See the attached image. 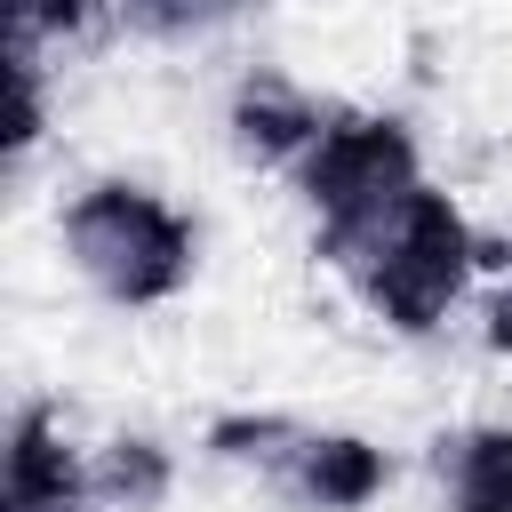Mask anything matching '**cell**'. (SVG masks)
Instances as JSON below:
<instances>
[{"mask_svg":"<svg viewBox=\"0 0 512 512\" xmlns=\"http://www.w3.org/2000/svg\"><path fill=\"white\" fill-rule=\"evenodd\" d=\"M0 512H88V504H0Z\"/></svg>","mask_w":512,"mask_h":512,"instance_id":"11","label":"cell"},{"mask_svg":"<svg viewBox=\"0 0 512 512\" xmlns=\"http://www.w3.org/2000/svg\"><path fill=\"white\" fill-rule=\"evenodd\" d=\"M448 512H512V424H464L432 440Z\"/></svg>","mask_w":512,"mask_h":512,"instance_id":"7","label":"cell"},{"mask_svg":"<svg viewBox=\"0 0 512 512\" xmlns=\"http://www.w3.org/2000/svg\"><path fill=\"white\" fill-rule=\"evenodd\" d=\"M304 440H312V432H304L296 416H272V408H264V416L240 408V416H216V424H208V456H216V464H248V472H264V480H288V464L304 456Z\"/></svg>","mask_w":512,"mask_h":512,"instance_id":"9","label":"cell"},{"mask_svg":"<svg viewBox=\"0 0 512 512\" xmlns=\"http://www.w3.org/2000/svg\"><path fill=\"white\" fill-rule=\"evenodd\" d=\"M88 496L96 504H120V512H152L168 496V448L144 440V432H120L88 456Z\"/></svg>","mask_w":512,"mask_h":512,"instance_id":"8","label":"cell"},{"mask_svg":"<svg viewBox=\"0 0 512 512\" xmlns=\"http://www.w3.org/2000/svg\"><path fill=\"white\" fill-rule=\"evenodd\" d=\"M488 344H496V352L512 360V280H504V288L488 296Z\"/></svg>","mask_w":512,"mask_h":512,"instance_id":"10","label":"cell"},{"mask_svg":"<svg viewBox=\"0 0 512 512\" xmlns=\"http://www.w3.org/2000/svg\"><path fill=\"white\" fill-rule=\"evenodd\" d=\"M384 480H392V456L376 440H360V432H312L280 488L296 504H312V512H360V504L384 496Z\"/></svg>","mask_w":512,"mask_h":512,"instance_id":"6","label":"cell"},{"mask_svg":"<svg viewBox=\"0 0 512 512\" xmlns=\"http://www.w3.org/2000/svg\"><path fill=\"white\" fill-rule=\"evenodd\" d=\"M416 184H424L416 136H408V120H392V112H328L320 144H312L304 168H296V192H304L320 240L384 216V208L408 200Z\"/></svg>","mask_w":512,"mask_h":512,"instance_id":"3","label":"cell"},{"mask_svg":"<svg viewBox=\"0 0 512 512\" xmlns=\"http://www.w3.org/2000/svg\"><path fill=\"white\" fill-rule=\"evenodd\" d=\"M64 248L80 264V280L112 304H168L192 280L200 232L176 200H160L152 184L104 176L64 208Z\"/></svg>","mask_w":512,"mask_h":512,"instance_id":"2","label":"cell"},{"mask_svg":"<svg viewBox=\"0 0 512 512\" xmlns=\"http://www.w3.org/2000/svg\"><path fill=\"white\" fill-rule=\"evenodd\" d=\"M320 256L368 296L376 320H392L400 336H432L448 320V304L464 296V280L480 264V240H472V224L448 192L416 184L384 216H368L352 232H328Z\"/></svg>","mask_w":512,"mask_h":512,"instance_id":"1","label":"cell"},{"mask_svg":"<svg viewBox=\"0 0 512 512\" xmlns=\"http://www.w3.org/2000/svg\"><path fill=\"white\" fill-rule=\"evenodd\" d=\"M320 128H328V112L288 72H264V64L240 72V88L224 104V136H232V152L248 168H304V152L320 144Z\"/></svg>","mask_w":512,"mask_h":512,"instance_id":"4","label":"cell"},{"mask_svg":"<svg viewBox=\"0 0 512 512\" xmlns=\"http://www.w3.org/2000/svg\"><path fill=\"white\" fill-rule=\"evenodd\" d=\"M0 504H96L88 456L64 440L56 408H16L8 448H0Z\"/></svg>","mask_w":512,"mask_h":512,"instance_id":"5","label":"cell"}]
</instances>
